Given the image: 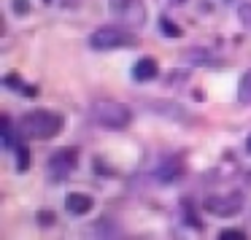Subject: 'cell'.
I'll return each instance as SVG.
<instances>
[{
    "label": "cell",
    "mask_w": 251,
    "mask_h": 240,
    "mask_svg": "<svg viewBox=\"0 0 251 240\" xmlns=\"http://www.w3.org/2000/svg\"><path fill=\"white\" fill-rule=\"evenodd\" d=\"M60 127H62V119L46 108H35V111L22 116V132L27 138H35V141H49V138H54L60 132Z\"/></svg>",
    "instance_id": "6da1fadb"
},
{
    "label": "cell",
    "mask_w": 251,
    "mask_h": 240,
    "mask_svg": "<svg viewBox=\"0 0 251 240\" xmlns=\"http://www.w3.org/2000/svg\"><path fill=\"white\" fill-rule=\"evenodd\" d=\"M92 119L98 121L100 127H105V130H125V127L130 124L132 114L125 103L103 97V100H95L92 103Z\"/></svg>",
    "instance_id": "7a4b0ae2"
},
{
    "label": "cell",
    "mask_w": 251,
    "mask_h": 240,
    "mask_svg": "<svg viewBox=\"0 0 251 240\" xmlns=\"http://www.w3.org/2000/svg\"><path fill=\"white\" fill-rule=\"evenodd\" d=\"M135 38H132L127 30H119L114 24H105V27H98L92 35H89V46L95 51H111V49H122V46H132Z\"/></svg>",
    "instance_id": "3957f363"
},
{
    "label": "cell",
    "mask_w": 251,
    "mask_h": 240,
    "mask_svg": "<svg viewBox=\"0 0 251 240\" xmlns=\"http://www.w3.org/2000/svg\"><path fill=\"white\" fill-rule=\"evenodd\" d=\"M114 14L130 30H141L146 24V6H143V0H114Z\"/></svg>",
    "instance_id": "277c9868"
},
{
    "label": "cell",
    "mask_w": 251,
    "mask_h": 240,
    "mask_svg": "<svg viewBox=\"0 0 251 240\" xmlns=\"http://www.w3.org/2000/svg\"><path fill=\"white\" fill-rule=\"evenodd\" d=\"M205 208L213 213V216H222V218H229L235 213H240L243 208V194L240 192H227V194H211L205 200Z\"/></svg>",
    "instance_id": "5b68a950"
},
{
    "label": "cell",
    "mask_w": 251,
    "mask_h": 240,
    "mask_svg": "<svg viewBox=\"0 0 251 240\" xmlns=\"http://www.w3.org/2000/svg\"><path fill=\"white\" fill-rule=\"evenodd\" d=\"M76 165H78L76 148H62V151H57L54 157L49 159V175H51V181H65L68 175L76 170Z\"/></svg>",
    "instance_id": "8992f818"
},
{
    "label": "cell",
    "mask_w": 251,
    "mask_h": 240,
    "mask_svg": "<svg viewBox=\"0 0 251 240\" xmlns=\"http://www.w3.org/2000/svg\"><path fill=\"white\" fill-rule=\"evenodd\" d=\"M184 175V159L181 157H168L154 168V178L162 181V184H173Z\"/></svg>",
    "instance_id": "52a82bcc"
},
{
    "label": "cell",
    "mask_w": 251,
    "mask_h": 240,
    "mask_svg": "<svg viewBox=\"0 0 251 240\" xmlns=\"http://www.w3.org/2000/svg\"><path fill=\"white\" fill-rule=\"evenodd\" d=\"M157 76H159V62L154 60V57H141V60L132 65V78L141 81V84L154 81Z\"/></svg>",
    "instance_id": "ba28073f"
},
{
    "label": "cell",
    "mask_w": 251,
    "mask_h": 240,
    "mask_svg": "<svg viewBox=\"0 0 251 240\" xmlns=\"http://www.w3.org/2000/svg\"><path fill=\"white\" fill-rule=\"evenodd\" d=\"M65 205H68V211H71L73 216H84V213L92 211L95 200L89 194H84V192H71V194H68V200H65Z\"/></svg>",
    "instance_id": "9c48e42d"
},
{
    "label": "cell",
    "mask_w": 251,
    "mask_h": 240,
    "mask_svg": "<svg viewBox=\"0 0 251 240\" xmlns=\"http://www.w3.org/2000/svg\"><path fill=\"white\" fill-rule=\"evenodd\" d=\"M238 103L251 105V71H246L238 81Z\"/></svg>",
    "instance_id": "30bf717a"
},
{
    "label": "cell",
    "mask_w": 251,
    "mask_h": 240,
    "mask_svg": "<svg viewBox=\"0 0 251 240\" xmlns=\"http://www.w3.org/2000/svg\"><path fill=\"white\" fill-rule=\"evenodd\" d=\"M0 130H3V146H6L8 151H14V148H17V143H14V130H11V121H8V116H3V124H0Z\"/></svg>",
    "instance_id": "8fae6325"
},
{
    "label": "cell",
    "mask_w": 251,
    "mask_h": 240,
    "mask_svg": "<svg viewBox=\"0 0 251 240\" xmlns=\"http://www.w3.org/2000/svg\"><path fill=\"white\" fill-rule=\"evenodd\" d=\"M238 19H240V24L251 33V3H243V6L238 8Z\"/></svg>",
    "instance_id": "7c38bea8"
},
{
    "label": "cell",
    "mask_w": 251,
    "mask_h": 240,
    "mask_svg": "<svg viewBox=\"0 0 251 240\" xmlns=\"http://www.w3.org/2000/svg\"><path fill=\"white\" fill-rule=\"evenodd\" d=\"M27 168H30V154H27V148L19 143V168H17V170H22V173H25Z\"/></svg>",
    "instance_id": "4fadbf2b"
},
{
    "label": "cell",
    "mask_w": 251,
    "mask_h": 240,
    "mask_svg": "<svg viewBox=\"0 0 251 240\" xmlns=\"http://www.w3.org/2000/svg\"><path fill=\"white\" fill-rule=\"evenodd\" d=\"M246 235L240 232V229H224L222 232V240H243Z\"/></svg>",
    "instance_id": "5bb4252c"
},
{
    "label": "cell",
    "mask_w": 251,
    "mask_h": 240,
    "mask_svg": "<svg viewBox=\"0 0 251 240\" xmlns=\"http://www.w3.org/2000/svg\"><path fill=\"white\" fill-rule=\"evenodd\" d=\"M159 24H162V30H165V33H168V35H178V33H181V30L176 27V24H170L168 19H162V22H159Z\"/></svg>",
    "instance_id": "9a60e30c"
},
{
    "label": "cell",
    "mask_w": 251,
    "mask_h": 240,
    "mask_svg": "<svg viewBox=\"0 0 251 240\" xmlns=\"http://www.w3.org/2000/svg\"><path fill=\"white\" fill-rule=\"evenodd\" d=\"M14 11H17V14H27L30 11L27 0H14Z\"/></svg>",
    "instance_id": "2e32d148"
},
{
    "label": "cell",
    "mask_w": 251,
    "mask_h": 240,
    "mask_svg": "<svg viewBox=\"0 0 251 240\" xmlns=\"http://www.w3.org/2000/svg\"><path fill=\"white\" fill-rule=\"evenodd\" d=\"M246 151L251 154V135H249V141H246Z\"/></svg>",
    "instance_id": "e0dca14e"
},
{
    "label": "cell",
    "mask_w": 251,
    "mask_h": 240,
    "mask_svg": "<svg viewBox=\"0 0 251 240\" xmlns=\"http://www.w3.org/2000/svg\"><path fill=\"white\" fill-rule=\"evenodd\" d=\"M170 3H176V6H181V3H184V0H170Z\"/></svg>",
    "instance_id": "ac0fdd59"
},
{
    "label": "cell",
    "mask_w": 251,
    "mask_h": 240,
    "mask_svg": "<svg viewBox=\"0 0 251 240\" xmlns=\"http://www.w3.org/2000/svg\"><path fill=\"white\" fill-rule=\"evenodd\" d=\"M222 3H238V0H222Z\"/></svg>",
    "instance_id": "d6986e66"
}]
</instances>
